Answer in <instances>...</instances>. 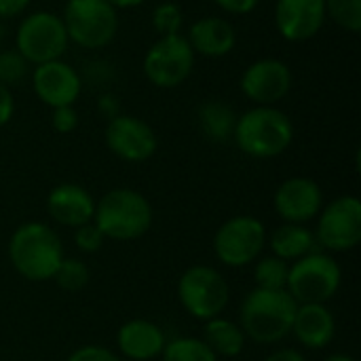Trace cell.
Masks as SVG:
<instances>
[{
    "instance_id": "6da1fadb",
    "label": "cell",
    "mask_w": 361,
    "mask_h": 361,
    "mask_svg": "<svg viewBox=\"0 0 361 361\" xmlns=\"http://www.w3.org/2000/svg\"><path fill=\"white\" fill-rule=\"evenodd\" d=\"M8 258L23 279L49 281L66 256L61 239L51 226L42 222H25L11 235Z\"/></svg>"
},
{
    "instance_id": "7a4b0ae2",
    "label": "cell",
    "mask_w": 361,
    "mask_h": 361,
    "mask_svg": "<svg viewBox=\"0 0 361 361\" xmlns=\"http://www.w3.org/2000/svg\"><path fill=\"white\" fill-rule=\"evenodd\" d=\"M298 302L286 290L254 288L239 311L241 330L247 338L260 345H273L292 334V324Z\"/></svg>"
},
{
    "instance_id": "3957f363",
    "label": "cell",
    "mask_w": 361,
    "mask_h": 361,
    "mask_svg": "<svg viewBox=\"0 0 361 361\" xmlns=\"http://www.w3.org/2000/svg\"><path fill=\"white\" fill-rule=\"evenodd\" d=\"M239 150L254 159H273L283 154L294 140L290 116L275 106H256L237 116L233 133Z\"/></svg>"
},
{
    "instance_id": "277c9868",
    "label": "cell",
    "mask_w": 361,
    "mask_h": 361,
    "mask_svg": "<svg viewBox=\"0 0 361 361\" xmlns=\"http://www.w3.org/2000/svg\"><path fill=\"white\" fill-rule=\"evenodd\" d=\"M93 224L106 239L133 241L150 231L152 207L137 190L114 188L95 203Z\"/></svg>"
},
{
    "instance_id": "5b68a950",
    "label": "cell",
    "mask_w": 361,
    "mask_h": 361,
    "mask_svg": "<svg viewBox=\"0 0 361 361\" xmlns=\"http://www.w3.org/2000/svg\"><path fill=\"white\" fill-rule=\"evenodd\" d=\"M341 279V264L332 256L311 252L290 267L286 292L298 305H326L336 296Z\"/></svg>"
},
{
    "instance_id": "8992f818",
    "label": "cell",
    "mask_w": 361,
    "mask_h": 361,
    "mask_svg": "<svg viewBox=\"0 0 361 361\" xmlns=\"http://www.w3.org/2000/svg\"><path fill=\"white\" fill-rule=\"evenodd\" d=\"M61 21L68 40L82 49L108 47L118 30L116 8L106 0H68Z\"/></svg>"
},
{
    "instance_id": "52a82bcc",
    "label": "cell",
    "mask_w": 361,
    "mask_h": 361,
    "mask_svg": "<svg viewBox=\"0 0 361 361\" xmlns=\"http://www.w3.org/2000/svg\"><path fill=\"white\" fill-rule=\"evenodd\" d=\"M178 298L188 315L201 322L220 317L228 305L231 288L222 273L207 264L186 269L178 281Z\"/></svg>"
},
{
    "instance_id": "ba28073f",
    "label": "cell",
    "mask_w": 361,
    "mask_h": 361,
    "mask_svg": "<svg viewBox=\"0 0 361 361\" xmlns=\"http://www.w3.org/2000/svg\"><path fill=\"white\" fill-rule=\"evenodd\" d=\"M68 34L59 15L36 11L23 17L15 34V51L34 66L61 59L68 49Z\"/></svg>"
},
{
    "instance_id": "9c48e42d",
    "label": "cell",
    "mask_w": 361,
    "mask_h": 361,
    "mask_svg": "<svg viewBox=\"0 0 361 361\" xmlns=\"http://www.w3.org/2000/svg\"><path fill=\"white\" fill-rule=\"evenodd\" d=\"M267 245V228L254 216H235L226 220L214 237L216 258L231 269L256 262Z\"/></svg>"
},
{
    "instance_id": "30bf717a",
    "label": "cell",
    "mask_w": 361,
    "mask_h": 361,
    "mask_svg": "<svg viewBox=\"0 0 361 361\" xmlns=\"http://www.w3.org/2000/svg\"><path fill=\"white\" fill-rule=\"evenodd\" d=\"M195 68V51L186 36H159L144 57V74L159 89H173L188 80Z\"/></svg>"
},
{
    "instance_id": "8fae6325",
    "label": "cell",
    "mask_w": 361,
    "mask_h": 361,
    "mask_svg": "<svg viewBox=\"0 0 361 361\" xmlns=\"http://www.w3.org/2000/svg\"><path fill=\"white\" fill-rule=\"evenodd\" d=\"M315 241L330 252H349L361 241V201L353 195L330 201L319 212Z\"/></svg>"
},
{
    "instance_id": "7c38bea8",
    "label": "cell",
    "mask_w": 361,
    "mask_h": 361,
    "mask_svg": "<svg viewBox=\"0 0 361 361\" xmlns=\"http://www.w3.org/2000/svg\"><path fill=\"white\" fill-rule=\"evenodd\" d=\"M106 146L127 163H142L157 152L159 140L146 121L131 114H118L106 125Z\"/></svg>"
},
{
    "instance_id": "4fadbf2b",
    "label": "cell",
    "mask_w": 361,
    "mask_h": 361,
    "mask_svg": "<svg viewBox=\"0 0 361 361\" xmlns=\"http://www.w3.org/2000/svg\"><path fill=\"white\" fill-rule=\"evenodd\" d=\"M292 70L286 61L264 57L247 66L241 76L243 95L256 106H275L292 89Z\"/></svg>"
},
{
    "instance_id": "5bb4252c",
    "label": "cell",
    "mask_w": 361,
    "mask_h": 361,
    "mask_svg": "<svg viewBox=\"0 0 361 361\" xmlns=\"http://www.w3.org/2000/svg\"><path fill=\"white\" fill-rule=\"evenodd\" d=\"M32 89L36 97L53 110L59 106H74L82 91V80L70 63L53 59L34 68Z\"/></svg>"
},
{
    "instance_id": "9a60e30c",
    "label": "cell",
    "mask_w": 361,
    "mask_h": 361,
    "mask_svg": "<svg viewBox=\"0 0 361 361\" xmlns=\"http://www.w3.org/2000/svg\"><path fill=\"white\" fill-rule=\"evenodd\" d=\"M275 212L288 224H307L319 216L324 207V192L311 178L296 176L281 182L275 192Z\"/></svg>"
},
{
    "instance_id": "2e32d148",
    "label": "cell",
    "mask_w": 361,
    "mask_h": 361,
    "mask_svg": "<svg viewBox=\"0 0 361 361\" xmlns=\"http://www.w3.org/2000/svg\"><path fill=\"white\" fill-rule=\"evenodd\" d=\"M326 19V0H277L275 4V25L290 42L311 40Z\"/></svg>"
},
{
    "instance_id": "e0dca14e",
    "label": "cell",
    "mask_w": 361,
    "mask_h": 361,
    "mask_svg": "<svg viewBox=\"0 0 361 361\" xmlns=\"http://www.w3.org/2000/svg\"><path fill=\"white\" fill-rule=\"evenodd\" d=\"M47 212L57 224L78 228L87 222H93L95 201L87 188L72 182H63L51 188L47 197Z\"/></svg>"
},
{
    "instance_id": "ac0fdd59",
    "label": "cell",
    "mask_w": 361,
    "mask_h": 361,
    "mask_svg": "<svg viewBox=\"0 0 361 361\" xmlns=\"http://www.w3.org/2000/svg\"><path fill=\"white\" fill-rule=\"evenodd\" d=\"M163 330L148 319H131L116 332V345L121 355L131 361H148L159 357L165 349Z\"/></svg>"
},
{
    "instance_id": "d6986e66",
    "label": "cell",
    "mask_w": 361,
    "mask_h": 361,
    "mask_svg": "<svg viewBox=\"0 0 361 361\" xmlns=\"http://www.w3.org/2000/svg\"><path fill=\"white\" fill-rule=\"evenodd\" d=\"M292 334L307 349H324L336 334V322L326 305H298Z\"/></svg>"
},
{
    "instance_id": "ffe728a7",
    "label": "cell",
    "mask_w": 361,
    "mask_h": 361,
    "mask_svg": "<svg viewBox=\"0 0 361 361\" xmlns=\"http://www.w3.org/2000/svg\"><path fill=\"white\" fill-rule=\"evenodd\" d=\"M186 40L199 55L224 57L235 49L237 32L233 23L222 17H201L190 25Z\"/></svg>"
},
{
    "instance_id": "44dd1931",
    "label": "cell",
    "mask_w": 361,
    "mask_h": 361,
    "mask_svg": "<svg viewBox=\"0 0 361 361\" xmlns=\"http://www.w3.org/2000/svg\"><path fill=\"white\" fill-rule=\"evenodd\" d=\"M269 247L275 254V258L286 262H296L313 252L315 247V235L305 224H288L283 222L279 228H275L269 237Z\"/></svg>"
},
{
    "instance_id": "7402d4cb",
    "label": "cell",
    "mask_w": 361,
    "mask_h": 361,
    "mask_svg": "<svg viewBox=\"0 0 361 361\" xmlns=\"http://www.w3.org/2000/svg\"><path fill=\"white\" fill-rule=\"evenodd\" d=\"M203 343L222 357H237L245 349V334L241 326L228 322L224 317H214L205 322L203 328Z\"/></svg>"
},
{
    "instance_id": "603a6c76",
    "label": "cell",
    "mask_w": 361,
    "mask_h": 361,
    "mask_svg": "<svg viewBox=\"0 0 361 361\" xmlns=\"http://www.w3.org/2000/svg\"><path fill=\"white\" fill-rule=\"evenodd\" d=\"M199 125L201 131L214 140V142H224L233 137L235 125H237V114L235 110L220 102V99H209L199 108Z\"/></svg>"
},
{
    "instance_id": "cb8c5ba5",
    "label": "cell",
    "mask_w": 361,
    "mask_h": 361,
    "mask_svg": "<svg viewBox=\"0 0 361 361\" xmlns=\"http://www.w3.org/2000/svg\"><path fill=\"white\" fill-rule=\"evenodd\" d=\"M163 361H218V355L203 343V338H173L165 343L161 353Z\"/></svg>"
},
{
    "instance_id": "d4e9b609",
    "label": "cell",
    "mask_w": 361,
    "mask_h": 361,
    "mask_svg": "<svg viewBox=\"0 0 361 361\" xmlns=\"http://www.w3.org/2000/svg\"><path fill=\"white\" fill-rule=\"evenodd\" d=\"M290 264L275 256L262 258L254 267V281L260 290H286Z\"/></svg>"
},
{
    "instance_id": "484cf974",
    "label": "cell",
    "mask_w": 361,
    "mask_h": 361,
    "mask_svg": "<svg viewBox=\"0 0 361 361\" xmlns=\"http://www.w3.org/2000/svg\"><path fill=\"white\" fill-rule=\"evenodd\" d=\"M89 267L76 258H63L59 269L55 271L53 279L55 283L63 290V292H80L87 288L89 283Z\"/></svg>"
},
{
    "instance_id": "4316f807",
    "label": "cell",
    "mask_w": 361,
    "mask_h": 361,
    "mask_svg": "<svg viewBox=\"0 0 361 361\" xmlns=\"http://www.w3.org/2000/svg\"><path fill=\"white\" fill-rule=\"evenodd\" d=\"M326 15L347 32L361 30V0H326Z\"/></svg>"
},
{
    "instance_id": "83f0119b",
    "label": "cell",
    "mask_w": 361,
    "mask_h": 361,
    "mask_svg": "<svg viewBox=\"0 0 361 361\" xmlns=\"http://www.w3.org/2000/svg\"><path fill=\"white\" fill-rule=\"evenodd\" d=\"M184 25V13L176 2H161L152 11V27L159 36H173L180 34Z\"/></svg>"
},
{
    "instance_id": "f1b7e54d",
    "label": "cell",
    "mask_w": 361,
    "mask_h": 361,
    "mask_svg": "<svg viewBox=\"0 0 361 361\" xmlns=\"http://www.w3.org/2000/svg\"><path fill=\"white\" fill-rule=\"evenodd\" d=\"M27 74V61L15 51H0V85L4 87H15L19 85Z\"/></svg>"
},
{
    "instance_id": "f546056e",
    "label": "cell",
    "mask_w": 361,
    "mask_h": 361,
    "mask_svg": "<svg viewBox=\"0 0 361 361\" xmlns=\"http://www.w3.org/2000/svg\"><path fill=\"white\" fill-rule=\"evenodd\" d=\"M104 239L106 237L102 235V231L93 222H87V224H82V226H78L74 231V243L85 254H95L97 250H102Z\"/></svg>"
},
{
    "instance_id": "4dcf8cb0",
    "label": "cell",
    "mask_w": 361,
    "mask_h": 361,
    "mask_svg": "<svg viewBox=\"0 0 361 361\" xmlns=\"http://www.w3.org/2000/svg\"><path fill=\"white\" fill-rule=\"evenodd\" d=\"M51 125L57 133H72L78 127V114L74 110V106H59L53 108L51 114Z\"/></svg>"
},
{
    "instance_id": "1f68e13d",
    "label": "cell",
    "mask_w": 361,
    "mask_h": 361,
    "mask_svg": "<svg viewBox=\"0 0 361 361\" xmlns=\"http://www.w3.org/2000/svg\"><path fill=\"white\" fill-rule=\"evenodd\" d=\"M66 361H123L118 355H114L110 349L99 345H85L70 353Z\"/></svg>"
},
{
    "instance_id": "d6a6232c",
    "label": "cell",
    "mask_w": 361,
    "mask_h": 361,
    "mask_svg": "<svg viewBox=\"0 0 361 361\" xmlns=\"http://www.w3.org/2000/svg\"><path fill=\"white\" fill-rule=\"evenodd\" d=\"M214 2L231 15H247L258 6L260 0H214Z\"/></svg>"
},
{
    "instance_id": "836d02e7",
    "label": "cell",
    "mask_w": 361,
    "mask_h": 361,
    "mask_svg": "<svg viewBox=\"0 0 361 361\" xmlns=\"http://www.w3.org/2000/svg\"><path fill=\"white\" fill-rule=\"evenodd\" d=\"M97 110H99V114H102L106 121H112L114 116L121 114L118 97H116L114 93H104V95H99V99H97Z\"/></svg>"
},
{
    "instance_id": "e575fe53",
    "label": "cell",
    "mask_w": 361,
    "mask_h": 361,
    "mask_svg": "<svg viewBox=\"0 0 361 361\" xmlns=\"http://www.w3.org/2000/svg\"><path fill=\"white\" fill-rule=\"evenodd\" d=\"M13 112H15L13 93H11L8 87L0 85V127H4V125L13 118Z\"/></svg>"
},
{
    "instance_id": "d590c367",
    "label": "cell",
    "mask_w": 361,
    "mask_h": 361,
    "mask_svg": "<svg viewBox=\"0 0 361 361\" xmlns=\"http://www.w3.org/2000/svg\"><path fill=\"white\" fill-rule=\"evenodd\" d=\"M32 0H0V19H13L21 15Z\"/></svg>"
},
{
    "instance_id": "8d00e7d4",
    "label": "cell",
    "mask_w": 361,
    "mask_h": 361,
    "mask_svg": "<svg viewBox=\"0 0 361 361\" xmlns=\"http://www.w3.org/2000/svg\"><path fill=\"white\" fill-rule=\"evenodd\" d=\"M264 361H307V357L296 349H279V351L271 353Z\"/></svg>"
},
{
    "instance_id": "74e56055",
    "label": "cell",
    "mask_w": 361,
    "mask_h": 361,
    "mask_svg": "<svg viewBox=\"0 0 361 361\" xmlns=\"http://www.w3.org/2000/svg\"><path fill=\"white\" fill-rule=\"evenodd\" d=\"M106 2L114 8H135V6L144 4L146 0H106Z\"/></svg>"
},
{
    "instance_id": "f35d334b",
    "label": "cell",
    "mask_w": 361,
    "mask_h": 361,
    "mask_svg": "<svg viewBox=\"0 0 361 361\" xmlns=\"http://www.w3.org/2000/svg\"><path fill=\"white\" fill-rule=\"evenodd\" d=\"M326 361H355L351 355H345V353H334L330 357H326Z\"/></svg>"
},
{
    "instance_id": "ab89813d",
    "label": "cell",
    "mask_w": 361,
    "mask_h": 361,
    "mask_svg": "<svg viewBox=\"0 0 361 361\" xmlns=\"http://www.w3.org/2000/svg\"><path fill=\"white\" fill-rule=\"evenodd\" d=\"M0 42H2V21H0Z\"/></svg>"
}]
</instances>
